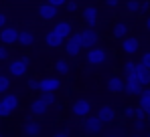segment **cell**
<instances>
[{"label":"cell","instance_id":"cell-1","mask_svg":"<svg viewBox=\"0 0 150 137\" xmlns=\"http://www.w3.org/2000/svg\"><path fill=\"white\" fill-rule=\"evenodd\" d=\"M85 59H87V63L91 67H100V65H103L108 61V50L101 45H96V46H91V48H87Z\"/></svg>","mask_w":150,"mask_h":137},{"label":"cell","instance_id":"cell-2","mask_svg":"<svg viewBox=\"0 0 150 137\" xmlns=\"http://www.w3.org/2000/svg\"><path fill=\"white\" fill-rule=\"evenodd\" d=\"M77 34H79L81 48H91V46H96L98 43H100V34H98V30H96L93 26H87V28L79 30Z\"/></svg>","mask_w":150,"mask_h":137},{"label":"cell","instance_id":"cell-3","mask_svg":"<svg viewBox=\"0 0 150 137\" xmlns=\"http://www.w3.org/2000/svg\"><path fill=\"white\" fill-rule=\"evenodd\" d=\"M71 113L77 117V119H83V117H87V115L91 113V101L89 99H77L73 103V107H71Z\"/></svg>","mask_w":150,"mask_h":137},{"label":"cell","instance_id":"cell-4","mask_svg":"<svg viewBox=\"0 0 150 137\" xmlns=\"http://www.w3.org/2000/svg\"><path fill=\"white\" fill-rule=\"evenodd\" d=\"M61 79L59 77H45L39 81V91L41 93H57L61 89Z\"/></svg>","mask_w":150,"mask_h":137},{"label":"cell","instance_id":"cell-5","mask_svg":"<svg viewBox=\"0 0 150 137\" xmlns=\"http://www.w3.org/2000/svg\"><path fill=\"white\" fill-rule=\"evenodd\" d=\"M101 127H103V123L100 121V117L98 115H87V117H83V131L85 133H89V135H93V133H100Z\"/></svg>","mask_w":150,"mask_h":137},{"label":"cell","instance_id":"cell-6","mask_svg":"<svg viewBox=\"0 0 150 137\" xmlns=\"http://www.w3.org/2000/svg\"><path fill=\"white\" fill-rule=\"evenodd\" d=\"M144 87L140 85V81L136 79V75L134 73H130V75H126V79H124V91L128 93V95H136L138 97V93L142 91Z\"/></svg>","mask_w":150,"mask_h":137},{"label":"cell","instance_id":"cell-7","mask_svg":"<svg viewBox=\"0 0 150 137\" xmlns=\"http://www.w3.org/2000/svg\"><path fill=\"white\" fill-rule=\"evenodd\" d=\"M26 71H28V65H26L23 59H14V61H10V65H8V73H10V77H14V79L25 77Z\"/></svg>","mask_w":150,"mask_h":137},{"label":"cell","instance_id":"cell-8","mask_svg":"<svg viewBox=\"0 0 150 137\" xmlns=\"http://www.w3.org/2000/svg\"><path fill=\"white\" fill-rule=\"evenodd\" d=\"M16 38H18V30L14 28V26H2L0 28V43L2 45H14L16 43Z\"/></svg>","mask_w":150,"mask_h":137},{"label":"cell","instance_id":"cell-9","mask_svg":"<svg viewBox=\"0 0 150 137\" xmlns=\"http://www.w3.org/2000/svg\"><path fill=\"white\" fill-rule=\"evenodd\" d=\"M67 43H65V50H67V55L69 57H77L83 48H81V43H79V34L77 32H73L69 38H65Z\"/></svg>","mask_w":150,"mask_h":137},{"label":"cell","instance_id":"cell-10","mask_svg":"<svg viewBox=\"0 0 150 137\" xmlns=\"http://www.w3.org/2000/svg\"><path fill=\"white\" fill-rule=\"evenodd\" d=\"M98 117H100V121L103 125L114 123L116 121V109L112 105H103V107H100V111H98Z\"/></svg>","mask_w":150,"mask_h":137},{"label":"cell","instance_id":"cell-11","mask_svg":"<svg viewBox=\"0 0 150 137\" xmlns=\"http://www.w3.org/2000/svg\"><path fill=\"white\" fill-rule=\"evenodd\" d=\"M138 48H140V41L136 36H128L126 34L122 38V50L126 55H134V52H138Z\"/></svg>","mask_w":150,"mask_h":137},{"label":"cell","instance_id":"cell-12","mask_svg":"<svg viewBox=\"0 0 150 137\" xmlns=\"http://www.w3.org/2000/svg\"><path fill=\"white\" fill-rule=\"evenodd\" d=\"M23 131H25L26 137H39V135H41V131H43V127H41L39 121H35V119H26Z\"/></svg>","mask_w":150,"mask_h":137},{"label":"cell","instance_id":"cell-13","mask_svg":"<svg viewBox=\"0 0 150 137\" xmlns=\"http://www.w3.org/2000/svg\"><path fill=\"white\" fill-rule=\"evenodd\" d=\"M134 75H136V79L140 81V85H142V87L150 85V68H146L144 65H142V63H136Z\"/></svg>","mask_w":150,"mask_h":137},{"label":"cell","instance_id":"cell-14","mask_svg":"<svg viewBox=\"0 0 150 137\" xmlns=\"http://www.w3.org/2000/svg\"><path fill=\"white\" fill-rule=\"evenodd\" d=\"M39 16H41L43 20H55V18H57V6H53L49 2L41 4V6H39Z\"/></svg>","mask_w":150,"mask_h":137},{"label":"cell","instance_id":"cell-15","mask_svg":"<svg viewBox=\"0 0 150 137\" xmlns=\"http://www.w3.org/2000/svg\"><path fill=\"white\" fill-rule=\"evenodd\" d=\"M98 20H100V14H98V8L96 6L83 8V22L87 24V26H96Z\"/></svg>","mask_w":150,"mask_h":137},{"label":"cell","instance_id":"cell-16","mask_svg":"<svg viewBox=\"0 0 150 137\" xmlns=\"http://www.w3.org/2000/svg\"><path fill=\"white\" fill-rule=\"evenodd\" d=\"M30 113L35 115V117H41V115L47 113V109H49V105L43 101V99H35V101H30Z\"/></svg>","mask_w":150,"mask_h":137},{"label":"cell","instance_id":"cell-17","mask_svg":"<svg viewBox=\"0 0 150 137\" xmlns=\"http://www.w3.org/2000/svg\"><path fill=\"white\" fill-rule=\"evenodd\" d=\"M53 30H55V32H59L63 38H69V36L73 34V24L67 22V20H61V22H57L55 26H53Z\"/></svg>","mask_w":150,"mask_h":137},{"label":"cell","instance_id":"cell-18","mask_svg":"<svg viewBox=\"0 0 150 137\" xmlns=\"http://www.w3.org/2000/svg\"><path fill=\"white\" fill-rule=\"evenodd\" d=\"M45 43H47V46H51V48H59V46L65 43V38H63L59 32L49 30V32H47V36H45Z\"/></svg>","mask_w":150,"mask_h":137},{"label":"cell","instance_id":"cell-19","mask_svg":"<svg viewBox=\"0 0 150 137\" xmlns=\"http://www.w3.org/2000/svg\"><path fill=\"white\" fill-rule=\"evenodd\" d=\"M108 91L110 93H122L124 91V79L122 77H112L110 81H108Z\"/></svg>","mask_w":150,"mask_h":137},{"label":"cell","instance_id":"cell-20","mask_svg":"<svg viewBox=\"0 0 150 137\" xmlns=\"http://www.w3.org/2000/svg\"><path fill=\"white\" fill-rule=\"evenodd\" d=\"M55 71H57V75L67 77V75L71 73V63H69L67 59H59V61L55 63Z\"/></svg>","mask_w":150,"mask_h":137},{"label":"cell","instance_id":"cell-21","mask_svg":"<svg viewBox=\"0 0 150 137\" xmlns=\"http://www.w3.org/2000/svg\"><path fill=\"white\" fill-rule=\"evenodd\" d=\"M16 43L23 46H30L35 45V34L30 32V30H21L18 32V38H16Z\"/></svg>","mask_w":150,"mask_h":137},{"label":"cell","instance_id":"cell-22","mask_svg":"<svg viewBox=\"0 0 150 137\" xmlns=\"http://www.w3.org/2000/svg\"><path fill=\"white\" fill-rule=\"evenodd\" d=\"M126 34H128V24L124 22V20H120V22H116V26H114V32H112V36L114 38H124Z\"/></svg>","mask_w":150,"mask_h":137},{"label":"cell","instance_id":"cell-23","mask_svg":"<svg viewBox=\"0 0 150 137\" xmlns=\"http://www.w3.org/2000/svg\"><path fill=\"white\" fill-rule=\"evenodd\" d=\"M2 101L6 103V107H8L10 111H14V109L18 107V95H14V93H4Z\"/></svg>","mask_w":150,"mask_h":137},{"label":"cell","instance_id":"cell-24","mask_svg":"<svg viewBox=\"0 0 150 137\" xmlns=\"http://www.w3.org/2000/svg\"><path fill=\"white\" fill-rule=\"evenodd\" d=\"M146 117H134V123H132V129L134 131H146Z\"/></svg>","mask_w":150,"mask_h":137},{"label":"cell","instance_id":"cell-25","mask_svg":"<svg viewBox=\"0 0 150 137\" xmlns=\"http://www.w3.org/2000/svg\"><path fill=\"white\" fill-rule=\"evenodd\" d=\"M138 97H140V99H138V101H140V105H138V107H142V109H144V107L150 103V89H142V91L138 93Z\"/></svg>","mask_w":150,"mask_h":137},{"label":"cell","instance_id":"cell-26","mask_svg":"<svg viewBox=\"0 0 150 137\" xmlns=\"http://www.w3.org/2000/svg\"><path fill=\"white\" fill-rule=\"evenodd\" d=\"M8 89H10V79L6 75H0V95L8 93Z\"/></svg>","mask_w":150,"mask_h":137},{"label":"cell","instance_id":"cell-27","mask_svg":"<svg viewBox=\"0 0 150 137\" xmlns=\"http://www.w3.org/2000/svg\"><path fill=\"white\" fill-rule=\"evenodd\" d=\"M138 8H140V0H128L126 2V10L128 12L134 14V12H138Z\"/></svg>","mask_w":150,"mask_h":137},{"label":"cell","instance_id":"cell-28","mask_svg":"<svg viewBox=\"0 0 150 137\" xmlns=\"http://www.w3.org/2000/svg\"><path fill=\"white\" fill-rule=\"evenodd\" d=\"M41 99H43L47 105H55V103H57V97H55V93H43V95H41Z\"/></svg>","mask_w":150,"mask_h":137},{"label":"cell","instance_id":"cell-29","mask_svg":"<svg viewBox=\"0 0 150 137\" xmlns=\"http://www.w3.org/2000/svg\"><path fill=\"white\" fill-rule=\"evenodd\" d=\"M138 12H140V14H148L150 12V0H142V2H140Z\"/></svg>","mask_w":150,"mask_h":137},{"label":"cell","instance_id":"cell-30","mask_svg":"<svg viewBox=\"0 0 150 137\" xmlns=\"http://www.w3.org/2000/svg\"><path fill=\"white\" fill-rule=\"evenodd\" d=\"M10 113H12V111H10V109L6 107V103H4V101L0 99V117H8Z\"/></svg>","mask_w":150,"mask_h":137},{"label":"cell","instance_id":"cell-31","mask_svg":"<svg viewBox=\"0 0 150 137\" xmlns=\"http://www.w3.org/2000/svg\"><path fill=\"white\" fill-rule=\"evenodd\" d=\"M134 68H136V63H134V61H128V63H124V73H126V75L134 73Z\"/></svg>","mask_w":150,"mask_h":137},{"label":"cell","instance_id":"cell-32","mask_svg":"<svg viewBox=\"0 0 150 137\" xmlns=\"http://www.w3.org/2000/svg\"><path fill=\"white\" fill-rule=\"evenodd\" d=\"M26 83H28V89L30 91H39V81L37 79H28Z\"/></svg>","mask_w":150,"mask_h":137},{"label":"cell","instance_id":"cell-33","mask_svg":"<svg viewBox=\"0 0 150 137\" xmlns=\"http://www.w3.org/2000/svg\"><path fill=\"white\" fill-rule=\"evenodd\" d=\"M8 59V48L6 45H0V61H6Z\"/></svg>","mask_w":150,"mask_h":137},{"label":"cell","instance_id":"cell-34","mask_svg":"<svg viewBox=\"0 0 150 137\" xmlns=\"http://www.w3.org/2000/svg\"><path fill=\"white\" fill-rule=\"evenodd\" d=\"M65 6H67V12H77V8H79L77 2H65Z\"/></svg>","mask_w":150,"mask_h":137},{"label":"cell","instance_id":"cell-35","mask_svg":"<svg viewBox=\"0 0 150 137\" xmlns=\"http://www.w3.org/2000/svg\"><path fill=\"white\" fill-rule=\"evenodd\" d=\"M140 63L146 68H150V52H144V55H142V61H140Z\"/></svg>","mask_w":150,"mask_h":137},{"label":"cell","instance_id":"cell-36","mask_svg":"<svg viewBox=\"0 0 150 137\" xmlns=\"http://www.w3.org/2000/svg\"><path fill=\"white\" fill-rule=\"evenodd\" d=\"M124 117L126 119H134V107H126L124 109Z\"/></svg>","mask_w":150,"mask_h":137},{"label":"cell","instance_id":"cell-37","mask_svg":"<svg viewBox=\"0 0 150 137\" xmlns=\"http://www.w3.org/2000/svg\"><path fill=\"white\" fill-rule=\"evenodd\" d=\"M47 2H49V4H53V6H57V8H59V6H65V2H67V0H47Z\"/></svg>","mask_w":150,"mask_h":137},{"label":"cell","instance_id":"cell-38","mask_svg":"<svg viewBox=\"0 0 150 137\" xmlns=\"http://www.w3.org/2000/svg\"><path fill=\"white\" fill-rule=\"evenodd\" d=\"M105 4H108V8H118L120 0H105Z\"/></svg>","mask_w":150,"mask_h":137},{"label":"cell","instance_id":"cell-39","mask_svg":"<svg viewBox=\"0 0 150 137\" xmlns=\"http://www.w3.org/2000/svg\"><path fill=\"white\" fill-rule=\"evenodd\" d=\"M6 22H8V16H6L4 12H0V28H2V26H6Z\"/></svg>","mask_w":150,"mask_h":137},{"label":"cell","instance_id":"cell-40","mask_svg":"<svg viewBox=\"0 0 150 137\" xmlns=\"http://www.w3.org/2000/svg\"><path fill=\"white\" fill-rule=\"evenodd\" d=\"M144 113H146V123L150 125V103L146 105V107H144Z\"/></svg>","mask_w":150,"mask_h":137},{"label":"cell","instance_id":"cell-41","mask_svg":"<svg viewBox=\"0 0 150 137\" xmlns=\"http://www.w3.org/2000/svg\"><path fill=\"white\" fill-rule=\"evenodd\" d=\"M53 137H69V133L67 131H59V133H55Z\"/></svg>","mask_w":150,"mask_h":137},{"label":"cell","instance_id":"cell-42","mask_svg":"<svg viewBox=\"0 0 150 137\" xmlns=\"http://www.w3.org/2000/svg\"><path fill=\"white\" fill-rule=\"evenodd\" d=\"M146 28H148V30H150V14H148V16H146Z\"/></svg>","mask_w":150,"mask_h":137},{"label":"cell","instance_id":"cell-43","mask_svg":"<svg viewBox=\"0 0 150 137\" xmlns=\"http://www.w3.org/2000/svg\"><path fill=\"white\" fill-rule=\"evenodd\" d=\"M110 137H120V135H110Z\"/></svg>","mask_w":150,"mask_h":137},{"label":"cell","instance_id":"cell-44","mask_svg":"<svg viewBox=\"0 0 150 137\" xmlns=\"http://www.w3.org/2000/svg\"><path fill=\"white\" fill-rule=\"evenodd\" d=\"M132 137H140V135H132Z\"/></svg>","mask_w":150,"mask_h":137},{"label":"cell","instance_id":"cell-45","mask_svg":"<svg viewBox=\"0 0 150 137\" xmlns=\"http://www.w3.org/2000/svg\"><path fill=\"white\" fill-rule=\"evenodd\" d=\"M148 137H150V133H148Z\"/></svg>","mask_w":150,"mask_h":137},{"label":"cell","instance_id":"cell-46","mask_svg":"<svg viewBox=\"0 0 150 137\" xmlns=\"http://www.w3.org/2000/svg\"><path fill=\"white\" fill-rule=\"evenodd\" d=\"M0 137H2V135H0Z\"/></svg>","mask_w":150,"mask_h":137}]
</instances>
